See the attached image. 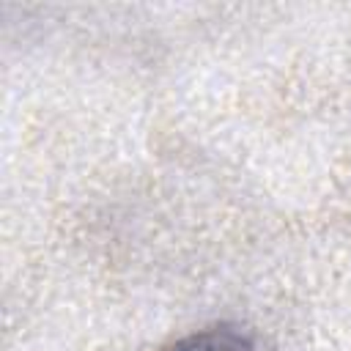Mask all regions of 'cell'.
Masks as SVG:
<instances>
[{
  "label": "cell",
  "instance_id": "1",
  "mask_svg": "<svg viewBox=\"0 0 351 351\" xmlns=\"http://www.w3.org/2000/svg\"><path fill=\"white\" fill-rule=\"evenodd\" d=\"M167 351H261V348L239 329L208 326V329H197V332L176 340Z\"/></svg>",
  "mask_w": 351,
  "mask_h": 351
}]
</instances>
